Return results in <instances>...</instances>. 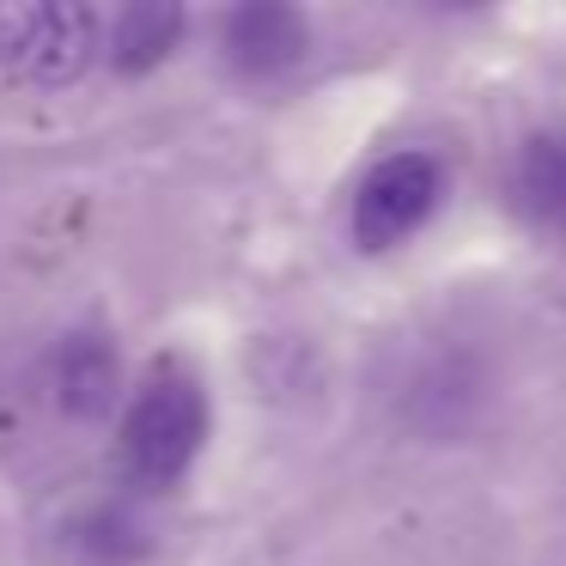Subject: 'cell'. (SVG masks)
<instances>
[{
    "mask_svg": "<svg viewBox=\"0 0 566 566\" xmlns=\"http://www.w3.org/2000/svg\"><path fill=\"white\" fill-rule=\"evenodd\" d=\"M208 444V396L184 366H153L116 427V469L140 493H171Z\"/></svg>",
    "mask_w": 566,
    "mask_h": 566,
    "instance_id": "1",
    "label": "cell"
},
{
    "mask_svg": "<svg viewBox=\"0 0 566 566\" xmlns=\"http://www.w3.org/2000/svg\"><path fill=\"white\" fill-rule=\"evenodd\" d=\"M104 50V25L80 0L0 7V67L25 86H67Z\"/></svg>",
    "mask_w": 566,
    "mask_h": 566,
    "instance_id": "2",
    "label": "cell"
},
{
    "mask_svg": "<svg viewBox=\"0 0 566 566\" xmlns=\"http://www.w3.org/2000/svg\"><path fill=\"white\" fill-rule=\"evenodd\" d=\"M444 171L432 153H390L378 159L354 189V244L359 250H390L402 238H415L427 226V213L439 208Z\"/></svg>",
    "mask_w": 566,
    "mask_h": 566,
    "instance_id": "3",
    "label": "cell"
},
{
    "mask_svg": "<svg viewBox=\"0 0 566 566\" xmlns=\"http://www.w3.org/2000/svg\"><path fill=\"white\" fill-rule=\"evenodd\" d=\"M220 50H226V62H232L244 80H274V74H286V67L305 62L311 25H305L298 7H281V0H250V7L226 13Z\"/></svg>",
    "mask_w": 566,
    "mask_h": 566,
    "instance_id": "4",
    "label": "cell"
},
{
    "mask_svg": "<svg viewBox=\"0 0 566 566\" xmlns=\"http://www.w3.org/2000/svg\"><path fill=\"white\" fill-rule=\"evenodd\" d=\"M50 390H55V408L67 420L111 415L116 396H123V366H116L111 335H98V329L62 335V347L50 354Z\"/></svg>",
    "mask_w": 566,
    "mask_h": 566,
    "instance_id": "5",
    "label": "cell"
},
{
    "mask_svg": "<svg viewBox=\"0 0 566 566\" xmlns=\"http://www.w3.org/2000/svg\"><path fill=\"white\" fill-rule=\"evenodd\" d=\"M512 201L530 226L566 232V128L524 140V153L512 165Z\"/></svg>",
    "mask_w": 566,
    "mask_h": 566,
    "instance_id": "6",
    "label": "cell"
},
{
    "mask_svg": "<svg viewBox=\"0 0 566 566\" xmlns=\"http://www.w3.org/2000/svg\"><path fill=\"white\" fill-rule=\"evenodd\" d=\"M184 38V7H165V0H140V7H123L111 19V38H104V55H111L116 74H147Z\"/></svg>",
    "mask_w": 566,
    "mask_h": 566,
    "instance_id": "7",
    "label": "cell"
},
{
    "mask_svg": "<svg viewBox=\"0 0 566 566\" xmlns=\"http://www.w3.org/2000/svg\"><path fill=\"white\" fill-rule=\"evenodd\" d=\"M74 542L92 566H128V560L147 554V524H140L128 505H98V512L80 517Z\"/></svg>",
    "mask_w": 566,
    "mask_h": 566,
    "instance_id": "8",
    "label": "cell"
}]
</instances>
